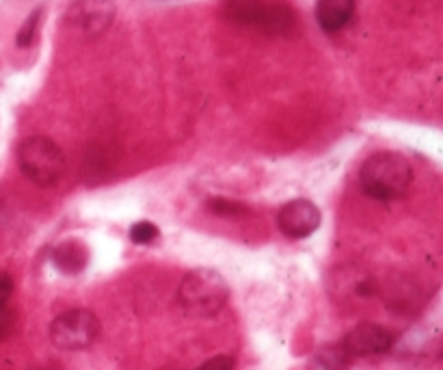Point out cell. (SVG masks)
<instances>
[{
	"label": "cell",
	"instance_id": "3957f363",
	"mask_svg": "<svg viewBox=\"0 0 443 370\" xmlns=\"http://www.w3.org/2000/svg\"><path fill=\"white\" fill-rule=\"evenodd\" d=\"M17 165L28 182L39 188H50L61 180L65 156L52 139L35 134L24 139L17 148Z\"/></svg>",
	"mask_w": 443,
	"mask_h": 370
},
{
	"label": "cell",
	"instance_id": "8992f818",
	"mask_svg": "<svg viewBox=\"0 0 443 370\" xmlns=\"http://www.w3.org/2000/svg\"><path fill=\"white\" fill-rule=\"evenodd\" d=\"M277 223H279V230L286 234L288 238L300 240V238L311 236L318 227H320L323 213L314 202L300 197V200L288 202L286 206L279 210Z\"/></svg>",
	"mask_w": 443,
	"mask_h": 370
},
{
	"label": "cell",
	"instance_id": "2e32d148",
	"mask_svg": "<svg viewBox=\"0 0 443 370\" xmlns=\"http://www.w3.org/2000/svg\"><path fill=\"white\" fill-rule=\"evenodd\" d=\"M234 368H236V360L232 355H217V358L204 362L195 370H234Z\"/></svg>",
	"mask_w": 443,
	"mask_h": 370
},
{
	"label": "cell",
	"instance_id": "e0dca14e",
	"mask_svg": "<svg viewBox=\"0 0 443 370\" xmlns=\"http://www.w3.org/2000/svg\"><path fill=\"white\" fill-rule=\"evenodd\" d=\"M11 294H13V277L7 271L0 269V312H3V308L7 306Z\"/></svg>",
	"mask_w": 443,
	"mask_h": 370
},
{
	"label": "cell",
	"instance_id": "7c38bea8",
	"mask_svg": "<svg viewBox=\"0 0 443 370\" xmlns=\"http://www.w3.org/2000/svg\"><path fill=\"white\" fill-rule=\"evenodd\" d=\"M352 358L346 353L342 346L335 349H325L316 360V368L318 370H348V362Z\"/></svg>",
	"mask_w": 443,
	"mask_h": 370
},
{
	"label": "cell",
	"instance_id": "ba28073f",
	"mask_svg": "<svg viewBox=\"0 0 443 370\" xmlns=\"http://www.w3.org/2000/svg\"><path fill=\"white\" fill-rule=\"evenodd\" d=\"M52 264L65 275H78L89 264V249L82 240L67 238L52 249Z\"/></svg>",
	"mask_w": 443,
	"mask_h": 370
},
{
	"label": "cell",
	"instance_id": "30bf717a",
	"mask_svg": "<svg viewBox=\"0 0 443 370\" xmlns=\"http://www.w3.org/2000/svg\"><path fill=\"white\" fill-rule=\"evenodd\" d=\"M294 11L283 5V3H266L264 13H262V20H260V28H264L266 33L271 35H286L294 28Z\"/></svg>",
	"mask_w": 443,
	"mask_h": 370
},
{
	"label": "cell",
	"instance_id": "5b68a950",
	"mask_svg": "<svg viewBox=\"0 0 443 370\" xmlns=\"http://www.w3.org/2000/svg\"><path fill=\"white\" fill-rule=\"evenodd\" d=\"M340 346L350 358L381 355L394 346V333L377 323H359L346 333Z\"/></svg>",
	"mask_w": 443,
	"mask_h": 370
},
{
	"label": "cell",
	"instance_id": "277c9868",
	"mask_svg": "<svg viewBox=\"0 0 443 370\" xmlns=\"http://www.w3.org/2000/svg\"><path fill=\"white\" fill-rule=\"evenodd\" d=\"M100 321L89 310H67L50 323V340L63 351H84L100 338Z\"/></svg>",
	"mask_w": 443,
	"mask_h": 370
},
{
	"label": "cell",
	"instance_id": "8fae6325",
	"mask_svg": "<svg viewBox=\"0 0 443 370\" xmlns=\"http://www.w3.org/2000/svg\"><path fill=\"white\" fill-rule=\"evenodd\" d=\"M266 3L264 0H229L225 13L232 22L244 24V26H257L262 20Z\"/></svg>",
	"mask_w": 443,
	"mask_h": 370
},
{
	"label": "cell",
	"instance_id": "4fadbf2b",
	"mask_svg": "<svg viewBox=\"0 0 443 370\" xmlns=\"http://www.w3.org/2000/svg\"><path fill=\"white\" fill-rule=\"evenodd\" d=\"M206 206L210 213L217 217H242L249 213V208L244 204L234 202V200H225V197H212V200H208Z\"/></svg>",
	"mask_w": 443,
	"mask_h": 370
},
{
	"label": "cell",
	"instance_id": "5bb4252c",
	"mask_svg": "<svg viewBox=\"0 0 443 370\" xmlns=\"http://www.w3.org/2000/svg\"><path fill=\"white\" fill-rule=\"evenodd\" d=\"M42 13H44V9H42V7H37V9H35V11L26 17V22L22 24V28L17 30L15 44L20 46V48H28V46L35 42V35H37V28H39Z\"/></svg>",
	"mask_w": 443,
	"mask_h": 370
},
{
	"label": "cell",
	"instance_id": "7a4b0ae2",
	"mask_svg": "<svg viewBox=\"0 0 443 370\" xmlns=\"http://www.w3.org/2000/svg\"><path fill=\"white\" fill-rule=\"evenodd\" d=\"M229 299V286L225 277L215 269H195L184 275L177 301L182 310L195 319H210L219 314Z\"/></svg>",
	"mask_w": 443,
	"mask_h": 370
},
{
	"label": "cell",
	"instance_id": "9a60e30c",
	"mask_svg": "<svg viewBox=\"0 0 443 370\" xmlns=\"http://www.w3.org/2000/svg\"><path fill=\"white\" fill-rule=\"evenodd\" d=\"M158 234H161V230L152 221H138L130 227V240L136 245H150L158 238Z\"/></svg>",
	"mask_w": 443,
	"mask_h": 370
},
{
	"label": "cell",
	"instance_id": "52a82bcc",
	"mask_svg": "<svg viewBox=\"0 0 443 370\" xmlns=\"http://www.w3.org/2000/svg\"><path fill=\"white\" fill-rule=\"evenodd\" d=\"M67 20L87 37H98L113 24L115 5L113 0H76Z\"/></svg>",
	"mask_w": 443,
	"mask_h": 370
},
{
	"label": "cell",
	"instance_id": "9c48e42d",
	"mask_svg": "<svg viewBox=\"0 0 443 370\" xmlns=\"http://www.w3.org/2000/svg\"><path fill=\"white\" fill-rule=\"evenodd\" d=\"M357 0H318L316 3V20L323 30L335 33L344 28L354 13Z\"/></svg>",
	"mask_w": 443,
	"mask_h": 370
},
{
	"label": "cell",
	"instance_id": "6da1fadb",
	"mask_svg": "<svg viewBox=\"0 0 443 370\" xmlns=\"http://www.w3.org/2000/svg\"><path fill=\"white\" fill-rule=\"evenodd\" d=\"M413 182L409 161L398 152H377L361 165L359 184L372 200L392 202L402 197Z\"/></svg>",
	"mask_w": 443,
	"mask_h": 370
}]
</instances>
